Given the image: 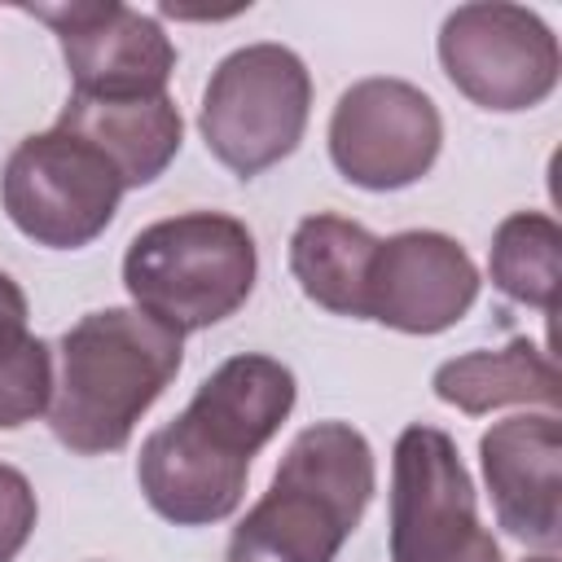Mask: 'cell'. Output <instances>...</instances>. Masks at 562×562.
I'll list each match as a JSON object with an SVG mask.
<instances>
[{"label":"cell","mask_w":562,"mask_h":562,"mask_svg":"<svg viewBox=\"0 0 562 562\" xmlns=\"http://www.w3.org/2000/svg\"><path fill=\"white\" fill-rule=\"evenodd\" d=\"M123 193L114 162L61 127L18 140L0 176V202L13 228L48 250H79L97 241Z\"/></svg>","instance_id":"obj_6"},{"label":"cell","mask_w":562,"mask_h":562,"mask_svg":"<svg viewBox=\"0 0 562 562\" xmlns=\"http://www.w3.org/2000/svg\"><path fill=\"white\" fill-rule=\"evenodd\" d=\"M479 299V268L461 241L435 228L378 237L364 277V321L400 334H443Z\"/></svg>","instance_id":"obj_11"},{"label":"cell","mask_w":562,"mask_h":562,"mask_svg":"<svg viewBox=\"0 0 562 562\" xmlns=\"http://www.w3.org/2000/svg\"><path fill=\"white\" fill-rule=\"evenodd\" d=\"M443 145V119L435 101L391 75L351 83L329 119V158L347 184L391 193L417 184Z\"/></svg>","instance_id":"obj_9"},{"label":"cell","mask_w":562,"mask_h":562,"mask_svg":"<svg viewBox=\"0 0 562 562\" xmlns=\"http://www.w3.org/2000/svg\"><path fill=\"white\" fill-rule=\"evenodd\" d=\"M439 66L479 110L518 114L553 97L562 75L558 35L522 4H461L439 26Z\"/></svg>","instance_id":"obj_8"},{"label":"cell","mask_w":562,"mask_h":562,"mask_svg":"<svg viewBox=\"0 0 562 562\" xmlns=\"http://www.w3.org/2000/svg\"><path fill=\"white\" fill-rule=\"evenodd\" d=\"M487 272L492 285L522 303L540 307L544 316L558 312L562 290V228L544 211H514L496 224L487 246Z\"/></svg>","instance_id":"obj_16"},{"label":"cell","mask_w":562,"mask_h":562,"mask_svg":"<svg viewBox=\"0 0 562 562\" xmlns=\"http://www.w3.org/2000/svg\"><path fill=\"white\" fill-rule=\"evenodd\" d=\"M184 338L136 307L79 316L57 342L48 426L79 457L119 452L149 404L171 386Z\"/></svg>","instance_id":"obj_2"},{"label":"cell","mask_w":562,"mask_h":562,"mask_svg":"<svg viewBox=\"0 0 562 562\" xmlns=\"http://www.w3.org/2000/svg\"><path fill=\"white\" fill-rule=\"evenodd\" d=\"M479 461L496 522L527 549L562 540V426L558 413H518L483 430Z\"/></svg>","instance_id":"obj_12"},{"label":"cell","mask_w":562,"mask_h":562,"mask_svg":"<svg viewBox=\"0 0 562 562\" xmlns=\"http://www.w3.org/2000/svg\"><path fill=\"white\" fill-rule=\"evenodd\" d=\"M307 114L312 75L303 57L285 44H246L211 70L198 132L215 162L250 180L299 149Z\"/></svg>","instance_id":"obj_5"},{"label":"cell","mask_w":562,"mask_h":562,"mask_svg":"<svg viewBox=\"0 0 562 562\" xmlns=\"http://www.w3.org/2000/svg\"><path fill=\"white\" fill-rule=\"evenodd\" d=\"M294 373L259 351L228 356L180 417L158 426L136 457L149 509L176 527L224 522L246 492L255 452L294 408Z\"/></svg>","instance_id":"obj_1"},{"label":"cell","mask_w":562,"mask_h":562,"mask_svg":"<svg viewBox=\"0 0 562 562\" xmlns=\"http://www.w3.org/2000/svg\"><path fill=\"white\" fill-rule=\"evenodd\" d=\"M527 562H558L553 553H540V558H527Z\"/></svg>","instance_id":"obj_19"},{"label":"cell","mask_w":562,"mask_h":562,"mask_svg":"<svg viewBox=\"0 0 562 562\" xmlns=\"http://www.w3.org/2000/svg\"><path fill=\"white\" fill-rule=\"evenodd\" d=\"M53 347L26 329V294L0 272V430H18L48 413Z\"/></svg>","instance_id":"obj_17"},{"label":"cell","mask_w":562,"mask_h":562,"mask_svg":"<svg viewBox=\"0 0 562 562\" xmlns=\"http://www.w3.org/2000/svg\"><path fill=\"white\" fill-rule=\"evenodd\" d=\"M391 562H505L479 522L457 443L435 426H404L391 452Z\"/></svg>","instance_id":"obj_7"},{"label":"cell","mask_w":562,"mask_h":562,"mask_svg":"<svg viewBox=\"0 0 562 562\" xmlns=\"http://www.w3.org/2000/svg\"><path fill=\"white\" fill-rule=\"evenodd\" d=\"M53 127L97 145L123 176V189H140L158 180L180 154V136H184L180 110L167 92L132 97V101H92L70 92Z\"/></svg>","instance_id":"obj_13"},{"label":"cell","mask_w":562,"mask_h":562,"mask_svg":"<svg viewBox=\"0 0 562 562\" xmlns=\"http://www.w3.org/2000/svg\"><path fill=\"white\" fill-rule=\"evenodd\" d=\"M378 487L369 439L347 422L294 435L268 492L233 527L224 562H334Z\"/></svg>","instance_id":"obj_3"},{"label":"cell","mask_w":562,"mask_h":562,"mask_svg":"<svg viewBox=\"0 0 562 562\" xmlns=\"http://www.w3.org/2000/svg\"><path fill=\"white\" fill-rule=\"evenodd\" d=\"M35 518H40V505H35L31 479L0 461V562H13L26 549Z\"/></svg>","instance_id":"obj_18"},{"label":"cell","mask_w":562,"mask_h":562,"mask_svg":"<svg viewBox=\"0 0 562 562\" xmlns=\"http://www.w3.org/2000/svg\"><path fill=\"white\" fill-rule=\"evenodd\" d=\"M22 9L53 26L75 97L132 101L167 92V79L176 70V44L149 13L119 0H66Z\"/></svg>","instance_id":"obj_10"},{"label":"cell","mask_w":562,"mask_h":562,"mask_svg":"<svg viewBox=\"0 0 562 562\" xmlns=\"http://www.w3.org/2000/svg\"><path fill=\"white\" fill-rule=\"evenodd\" d=\"M435 395L465 417H483L505 404L558 413V364L531 338H509L496 351H470L443 360L430 378Z\"/></svg>","instance_id":"obj_14"},{"label":"cell","mask_w":562,"mask_h":562,"mask_svg":"<svg viewBox=\"0 0 562 562\" xmlns=\"http://www.w3.org/2000/svg\"><path fill=\"white\" fill-rule=\"evenodd\" d=\"M373 250H378V237L364 224L316 211L299 220L290 237V272L316 307L364 321V277H369Z\"/></svg>","instance_id":"obj_15"},{"label":"cell","mask_w":562,"mask_h":562,"mask_svg":"<svg viewBox=\"0 0 562 562\" xmlns=\"http://www.w3.org/2000/svg\"><path fill=\"white\" fill-rule=\"evenodd\" d=\"M259 250L250 228L224 211H184L140 228L123 255L132 307L184 334L228 321L255 290Z\"/></svg>","instance_id":"obj_4"}]
</instances>
